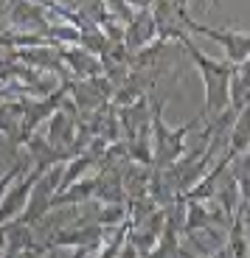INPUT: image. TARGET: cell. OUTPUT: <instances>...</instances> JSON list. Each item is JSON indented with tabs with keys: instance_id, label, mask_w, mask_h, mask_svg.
<instances>
[{
	"instance_id": "7a4b0ae2",
	"label": "cell",
	"mask_w": 250,
	"mask_h": 258,
	"mask_svg": "<svg viewBox=\"0 0 250 258\" xmlns=\"http://www.w3.org/2000/svg\"><path fill=\"white\" fill-rule=\"evenodd\" d=\"M203 118L199 112L194 121L183 123L180 129H169L163 121V101H158L152 107V118H149V132H152V166L158 171L172 168L180 157L186 155V135L197 126V121Z\"/></svg>"
},
{
	"instance_id": "9c48e42d",
	"label": "cell",
	"mask_w": 250,
	"mask_h": 258,
	"mask_svg": "<svg viewBox=\"0 0 250 258\" xmlns=\"http://www.w3.org/2000/svg\"><path fill=\"white\" fill-rule=\"evenodd\" d=\"M34 163L28 160V157H17V160L12 163V166H9V171L3 177H0V200H3V197H6V191H9V185H12L14 180H17L20 174H23V171H28V168H31Z\"/></svg>"
},
{
	"instance_id": "8fae6325",
	"label": "cell",
	"mask_w": 250,
	"mask_h": 258,
	"mask_svg": "<svg viewBox=\"0 0 250 258\" xmlns=\"http://www.w3.org/2000/svg\"><path fill=\"white\" fill-rule=\"evenodd\" d=\"M127 6L143 12V9H152V6H155V0H127Z\"/></svg>"
},
{
	"instance_id": "52a82bcc",
	"label": "cell",
	"mask_w": 250,
	"mask_h": 258,
	"mask_svg": "<svg viewBox=\"0 0 250 258\" xmlns=\"http://www.w3.org/2000/svg\"><path fill=\"white\" fill-rule=\"evenodd\" d=\"M228 155L231 157H239L244 155L250 149V104L247 107H242V110L236 112V118H233L231 123V135H228Z\"/></svg>"
},
{
	"instance_id": "ba28073f",
	"label": "cell",
	"mask_w": 250,
	"mask_h": 258,
	"mask_svg": "<svg viewBox=\"0 0 250 258\" xmlns=\"http://www.w3.org/2000/svg\"><path fill=\"white\" fill-rule=\"evenodd\" d=\"M183 205H186V213H183V233H197L203 230V227H211V213L206 211V205L203 202H186L183 200Z\"/></svg>"
},
{
	"instance_id": "3957f363",
	"label": "cell",
	"mask_w": 250,
	"mask_h": 258,
	"mask_svg": "<svg viewBox=\"0 0 250 258\" xmlns=\"http://www.w3.org/2000/svg\"><path fill=\"white\" fill-rule=\"evenodd\" d=\"M45 171H48V168L31 166L28 171H23V174H20L17 180H14L12 185H9L6 197L0 200V225H12V222H17L20 216L26 213L34 185H37V180L45 174Z\"/></svg>"
},
{
	"instance_id": "5b68a950",
	"label": "cell",
	"mask_w": 250,
	"mask_h": 258,
	"mask_svg": "<svg viewBox=\"0 0 250 258\" xmlns=\"http://www.w3.org/2000/svg\"><path fill=\"white\" fill-rule=\"evenodd\" d=\"M158 39V31H155V17L152 9H143V12H135V17L124 26V45H127L129 53H138L143 48H149Z\"/></svg>"
},
{
	"instance_id": "7c38bea8",
	"label": "cell",
	"mask_w": 250,
	"mask_h": 258,
	"mask_svg": "<svg viewBox=\"0 0 250 258\" xmlns=\"http://www.w3.org/2000/svg\"><path fill=\"white\" fill-rule=\"evenodd\" d=\"M214 6H219V0H211ZM174 6L180 9V12H188V0H174Z\"/></svg>"
},
{
	"instance_id": "277c9868",
	"label": "cell",
	"mask_w": 250,
	"mask_h": 258,
	"mask_svg": "<svg viewBox=\"0 0 250 258\" xmlns=\"http://www.w3.org/2000/svg\"><path fill=\"white\" fill-rule=\"evenodd\" d=\"M152 17H155V31H158L161 42H169V39H177L180 42L183 37H191L186 28L188 12H180L174 6V0H155Z\"/></svg>"
},
{
	"instance_id": "8992f818",
	"label": "cell",
	"mask_w": 250,
	"mask_h": 258,
	"mask_svg": "<svg viewBox=\"0 0 250 258\" xmlns=\"http://www.w3.org/2000/svg\"><path fill=\"white\" fill-rule=\"evenodd\" d=\"M250 104V59L242 64H233L231 71V101H228V107H231L233 112H239L242 107H247Z\"/></svg>"
},
{
	"instance_id": "6da1fadb",
	"label": "cell",
	"mask_w": 250,
	"mask_h": 258,
	"mask_svg": "<svg viewBox=\"0 0 250 258\" xmlns=\"http://www.w3.org/2000/svg\"><path fill=\"white\" fill-rule=\"evenodd\" d=\"M180 45L186 48L188 59L194 62V68L203 76V93H206V107H203V121H214L217 115H222L228 110L231 101V71L233 64H228L222 59H211L206 51H199V45L191 37H183Z\"/></svg>"
},
{
	"instance_id": "30bf717a",
	"label": "cell",
	"mask_w": 250,
	"mask_h": 258,
	"mask_svg": "<svg viewBox=\"0 0 250 258\" xmlns=\"http://www.w3.org/2000/svg\"><path fill=\"white\" fill-rule=\"evenodd\" d=\"M104 6H107L110 17L116 20V23H121V26H127L129 20L135 17V12L127 6V0H104Z\"/></svg>"
}]
</instances>
